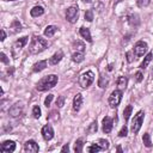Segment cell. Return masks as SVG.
Returning a JSON list of instances; mask_svg holds the SVG:
<instances>
[{
	"label": "cell",
	"instance_id": "obj_1",
	"mask_svg": "<svg viewBox=\"0 0 153 153\" xmlns=\"http://www.w3.org/2000/svg\"><path fill=\"white\" fill-rule=\"evenodd\" d=\"M57 75L55 74H50V75H45L43 76L38 82H37V86L36 88L38 91H47V90H50L53 88L56 84H57Z\"/></svg>",
	"mask_w": 153,
	"mask_h": 153
},
{
	"label": "cell",
	"instance_id": "obj_2",
	"mask_svg": "<svg viewBox=\"0 0 153 153\" xmlns=\"http://www.w3.org/2000/svg\"><path fill=\"white\" fill-rule=\"evenodd\" d=\"M47 48H48V42L44 38L39 36H33L31 38V43L29 45V50L31 54H38Z\"/></svg>",
	"mask_w": 153,
	"mask_h": 153
},
{
	"label": "cell",
	"instance_id": "obj_3",
	"mask_svg": "<svg viewBox=\"0 0 153 153\" xmlns=\"http://www.w3.org/2000/svg\"><path fill=\"white\" fill-rule=\"evenodd\" d=\"M143 117H145V112H143V111H139V112L134 116V118H133V121H131V127H130V130H131L134 134H136V133L140 130V128H141V126H142V122H143Z\"/></svg>",
	"mask_w": 153,
	"mask_h": 153
},
{
	"label": "cell",
	"instance_id": "obj_4",
	"mask_svg": "<svg viewBox=\"0 0 153 153\" xmlns=\"http://www.w3.org/2000/svg\"><path fill=\"white\" fill-rule=\"evenodd\" d=\"M93 80H94V74H93V72L87 71V72H85V73H82V74L80 75V78H79V84H80L81 87L86 88V87H88V86L93 82Z\"/></svg>",
	"mask_w": 153,
	"mask_h": 153
},
{
	"label": "cell",
	"instance_id": "obj_5",
	"mask_svg": "<svg viewBox=\"0 0 153 153\" xmlns=\"http://www.w3.org/2000/svg\"><path fill=\"white\" fill-rule=\"evenodd\" d=\"M121 99H122V91L121 90H115L109 96V105L111 108H116V106H118Z\"/></svg>",
	"mask_w": 153,
	"mask_h": 153
},
{
	"label": "cell",
	"instance_id": "obj_6",
	"mask_svg": "<svg viewBox=\"0 0 153 153\" xmlns=\"http://www.w3.org/2000/svg\"><path fill=\"white\" fill-rule=\"evenodd\" d=\"M147 48H148V47H147V43H146V42L139 41V42L135 43L133 51H134V54H135L136 57H140V56H143V55H145V53L147 51Z\"/></svg>",
	"mask_w": 153,
	"mask_h": 153
},
{
	"label": "cell",
	"instance_id": "obj_7",
	"mask_svg": "<svg viewBox=\"0 0 153 153\" xmlns=\"http://www.w3.org/2000/svg\"><path fill=\"white\" fill-rule=\"evenodd\" d=\"M78 14H79V10L75 6H71L67 8L66 11V19L69 23H75L78 20Z\"/></svg>",
	"mask_w": 153,
	"mask_h": 153
},
{
	"label": "cell",
	"instance_id": "obj_8",
	"mask_svg": "<svg viewBox=\"0 0 153 153\" xmlns=\"http://www.w3.org/2000/svg\"><path fill=\"white\" fill-rule=\"evenodd\" d=\"M42 136L45 141H49L54 137V129L50 124H45L43 128H42Z\"/></svg>",
	"mask_w": 153,
	"mask_h": 153
},
{
	"label": "cell",
	"instance_id": "obj_9",
	"mask_svg": "<svg viewBox=\"0 0 153 153\" xmlns=\"http://www.w3.org/2000/svg\"><path fill=\"white\" fill-rule=\"evenodd\" d=\"M39 147L38 145L33 141V140H27L25 143H24V151L25 152H31V153H36L38 152Z\"/></svg>",
	"mask_w": 153,
	"mask_h": 153
},
{
	"label": "cell",
	"instance_id": "obj_10",
	"mask_svg": "<svg viewBox=\"0 0 153 153\" xmlns=\"http://www.w3.org/2000/svg\"><path fill=\"white\" fill-rule=\"evenodd\" d=\"M112 124H114L112 118H111V117H109V116H105V117L103 118V126H102L103 131H104L105 134L110 133V131L112 130Z\"/></svg>",
	"mask_w": 153,
	"mask_h": 153
},
{
	"label": "cell",
	"instance_id": "obj_11",
	"mask_svg": "<svg viewBox=\"0 0 153 153\" xmlns=\"http://www.w3.org/2000/svg\"><path fill=\"white\" fill-rule=\"evenodd\" d=\"M14 149H16V143H14L13 141H10V140L2 142L1 146H0V151H1V152H5V153L13 152Z\"/></svg>",
	"mask_w": 153,
	"mask_h": 153
},
{
	"label": "cell",
	"instance_id": "obj_12",
	"mask_svg": "<svg viewBox=\"0 0 153 153\" xmlns=\"http://www.w3.org/2000/svg\"><path fill=\"white\" fill-rule=\"evenodd\" d=\"M81 105H82V96H81L80 93H78V94L74 97V99H73V110H74L75 112H78V111L80 110Z\"/></svg>",
	"mask_w": 153,
	"mask_h": 153
},
{
	"label": "cell",
	"instance_id": "obj_13",
	"mask_svg": "<svg viewBox=\"0 0 153 153\" xmlns=\"http://www.w3.org/2000/svg\"><path fill=\"white\" fill-rule=\"evenodd\" d=\"M79 33H80V36L84 38V39H86L87 42H92V37H91V32H90V29L88 27H80V30H79Z\"/></svg>",
	"mask_w": 153,
	"mask_h": 153
},
{
	"label": "cell",
	"instance_id": "obj_14",
	"mask_svg": "<svg viewBox=\"0 0 153 153\" xmlns=\"http://www.w3.org/2000/svg\"><path fill=\"white\" fill-rule=\"evenodd\" d=\"M62 57H63V53L61 51V50H59L57 53H55L51 57H50V60H49V62H50V65H57L61 60H62Z\"/></svg>",
	"mask_w": 153,
	"mask_h": 153
},
{
	"label": "cell",
	"instance_id": "obj_15",
	"mask_svg": "<svg viewBox=\"0 0 153 153\" xmlns=\"http://www.w3.org/2000/svg\"><path fill=\"white\" fill-rule=\"evenodd\" d=\"M22 110H23V106L17 103V104H14V105L10 109V115H11L12 117H17V116H19V115L22 114Z\"/></svg>",
	"mask_w": 153,
	"mask_h": 153
},
{
	"label": "cell",
	"instance_id": "obj_16",
	"mask_svg": "<svg viewBox=\"0 0 153 153\" xmlns=\"http://www.w3.org/2000/svg\"><path fill=\"white\" fill-rule=\"evenodd\" d=\"M84 57H85V51H74L72 55V60L76 63L81 62L84 60Z\"/></svg>",
	"mask_w": 153,
	"mask_h": 153
},
{
	"label": "cell",
	"instance_id": "obj_17",
	"mask_svg": "<svg viewBox=\"0 0 153 153\" xmlns=\"http://www.w3.org/2000/svg\"><path fill=\"white\" fill-rule=\"evenodd\" d=\"M45 67H47V61H45V60H42V61H38V62H36V63L33 65L32 71H33V72H41V71H43Z\"/></svg>",
	"mask_w": 153,
	"mask_h": 153
},
{
	"label": "cell",
	"instance_id": "obj_18",
	"mask_svg": "<svg viewBox=\"0 0 153 153\" xmlns=\"http://www.w3.org/2000/svg\"><path fill=\"white\" fill-rule=\"evenodd\" d=\"M44 13V8L42 7V6H35L31 11H30V14L32 16V17H39V16H42Z\"/></svg>",
	"mask_w": 153,
	"mask_h": 153
},
{
	"label": "cell",
	"instance_id": "obj_19",
	"mask_svg": "<svg viewBox=\"0 0 153 153\" xmlns=\"http://www.w3.org/2000/svg\"><path fill=\"white\" fill-rule=\"evenodd\" d=\"M27 39H29V37H26V36H24V37H22V38H19V39H17V41L14 42V48H16V49H22V48L27 43Z\"/></svg>",
	"mask_w": 153,
	"mask_h": 153
},
{
	"label": "cell",
	"instance_id": "obj_20",
	"mask_svg": "<svg viewBox=\"0 0 153 153\" xmlns=\"http://www.w3.org/2000/svg\"><path fill=\"white\" fill-rule=\"evenodd\" d=\"M152 59H153V53H148V54L145 56L143 61L141 62V65H140V68H141V69H145V68L148 66V63L152 61Z\"/></svg>",
	"mask_w": 153,
	"mask_h": 153
},
{
	"label": "cell",
	"instance_id": "obj_21",
	"mask_svg": "<svg viewBox=\"0 0 153 153\" xmlns=\"http://www.w3.org/2000/svg\"><path fill=\"white\" fill-rule=\"evenodd\" d=\"M56 30H57L56 26H54V25H48V26L45 27V30H44V36L51 37V36H54V33L56 32Z\"/></svg>",
	"mask_w": 153,
	"mask_h": 153
},
{
	"label": "cell",
	"instance_id": "obj_22",
	"mask_svg": "<svg viewBox=\"0 0 153 153\" xmlns=\"http://www.w3.org/2000/svg\"><path fill=\"white\" fill-rule=\"evenodd\" d=\"M108 84H109V78L106 75H104V74H100L99 80H98V86L102 87V88H104V87L108 86Z\"/></svg>",
	"mask_w": 153,
	"mask_h": 153
},
{
	"label": "cell",
	"instance_id": "obj_23",
	"mask_svg": "<svg viewBox=\"0 0 153 153\" xmlns=\"http://www.w3.org/2000/svg\"><path fill=\"white\" fill-rule=\"evenodd\" d=\"M127 82H128V79L126 76H120L118 80H117V86H118V90H126L127 87Z\"/></svg>",
	"mask_w": 153,
	"mask_h": 153
},
{
	"label": "cell",
	"instance_id": "obj_24",
	"mask_svg": "<svg viewBox=\"0 0 153 153\" xmlns=\"http://www.w3.org/2000/svg\"><path fill=\"white\" fill-rule=\"evenodd\" d=\"M11 29H12V32H13V33L20 31V30H22V24L19 23V20H17V19L13 20L12 24H11Z\"/></svg>",
	"mask_w": 153,
	"mask_h": 153
},
{
	"label": "cell",
	"instance_id": "obj_25",
	"mask_svg": "<svg viewBox=\"0 0 153 153\" xmlns=\"http://www.w3.org/2000/svg\"><path fill=\"white\" fill-rule=\"evenodd\" d=\"M131 111H133V106L131 105H127V108L123 110V118H124L126 122L129 120V117L131 115Z\"/></svg>",
	"mask_w": 153,
	"mask_h": 153
},
{
	"label": "cell",
	"instance_id": "obj_26",
	"mask_svg": "<svg viewBox=\"0 0 153 153\" xmlns=\"http://www.w3.org/2000/svg\"><path fill=\"white\" fill-rule=\"evenodd\" d=\"M73 48L76 50V51H85V44L80 41H75L73 43Z\"/></svg>",
	"mask_w": 153,
	"mask_h": 153
},
{
	"label": "cell",
	"instance_id": "obj_27",
	"mask_svg": "<svg viewBox=\"0 0 153 153\" xmlns=\"http://www.w3.org/2000/svg\"><path fill=\"white\" fill-rule=\"evenodd\" d=\"M142 141H143V145H145L147 148L152 147V141H151V136H149L148 133L143 134V136H142Z\"/></svg>",
	"mask_w": 153,
	"mask_h": 153
},
{
	"label": "cell",
	"instance_id": "obj_28",
	"mask_svg": "<svg viewBox=\"0 0 153 153\" xmlns=\"http://www.w3.org/2000/svg\"><path fill=\"white\" fill-rule=\"evenodd\" d=\"M82 146H84L82 140H81V139H78V140L75 141V143H74V152L80 153V152L82 151Z\"/></svg>",
	"mask_w": 153,
	"mask_h": 153
},
{
	"label": "cell",
	"instance_id": "obj_29",
	"mask_svg": "<svg viewBox=\"0 0 153 153\" xmlns=\"http://www.w3.org/2000/svg\"><path fill=\"white\" fill-rule=\"evenodd\" d=\"M97 143L99 145V147L102 148V151H105V149L109 148V142H108L105 139H99V140L97 141Z\"/></svg>",
	"mask_w": 153,
	"mask_h": 153
},
{
	"label": "cell",
	"instance_id": "obj_30",
	"mask_svg": "<svg viewBox=\"0 0 153 153\" xmlns=\"http://www.w3.org/2000/svg\"><path fill=\"white\" fill-rule=\"evenodd\" d=\"M97 129H98V127H97V122L93 121V122L90 124V127H88V129H87V133H88V134H94V133L97 131Z\"/></svg>",
	"mask_w": 153,
	"mask_h": 153
},
{
	"label": "cell",
	"instance_id": "obj_31",
	"mask_svg": "<svg viewBox=\"0 0 153 153\" xmlns=\"http://www.w3.org/2000/svg\"><path fill=\"white\" fill-rule=\"evenodd\" d=\"M32 115H33L35 118H39L41 117V109H39L38 105H35L32 108Z\"/></svg>",
	"mask_w": 153,
	"mask_h": 153
},
{
	"label": "cell",
	"instance_id": "obj_32",
	"mask_svg": "<svg viewBox=\"0 0 153 153\" xmlns=\"http://www.w3.org/2000/svg\"><path fill=\"white\" fill-rule=\"evenodd\" d=\"M87 151H88V152H99V151H102V148H100L99 145L96 142V143H92L90 147H87Z\"/></svg>",
	"mask_w": 153,
	"mask_h": 153
},
{
	"label": "cell",
	"instance_id": "obj_33",
	"mask_svg": "<svg viewBox=\"0 0 153 153\" xmlns=\"http://www.w3.org/2000/svg\"><path fill=\"white\" fill-rule=\"evenodd\" d=\"M129 23H130V25H137V24H139L137 16H136V14H131V16H129Z\"/></svg>",
	"mask_w": 153,
	"mask_h": 153
},
{
	"label": "cell",
	"instance_id": "obj_34",
	"mask_svg": "<svg viewBox=\"0 0 153 153\" xmlns=\"http://www.w3.org/2000/svg\"><path fill=\"white\" fill-rule=\"evenodd\" d=\"M85 19L87 22H92L93 20V12H92V10H87L85 12Z\"/></svg>",
	"mask_w": 153,
	"mask_h": 153
},
{
	"label": "cell",
	"instance_id": "obj_35",
	"mask_svg": "<svg viewBox=\"0 0 153 153\" xmlns=\"http://www.w3.org/2000/svg\"><path fill=\"white\" fill-rule=\"evenodd\" d=\"M149 1L151 0H136L139 7H146V6H148L149 5Z\"/></svg>",
	"mask_w": 153,
	"mask_h": 153
},
{
	"label": "cell",
	"instance_id": "obj_36",
	"mask_svg": "<svg viewBox=\"0 0 153 153\" xmlns=\"http://www.w3.org/2000/svg\"><path fill=\"white\" fill-rule=\"evenodd\" d=\"M63 104H65V97H63V96H60V97L56 99V105H57V108H62Z\"/></svg>",
	"mask_w": 153,
	"mask_h": 153
},
{
	"label": "cell",
	"instance_id": "obj_37",
	"mask_svg": "<svg viewBox=\"0 0 153 153\" xmlns=\"http://www.w3.org/2000/svg\"><path fill=\"white\" fill-rule=\"evenodd\" d=\"M127 133H128V128H127L126 126H123L122 129H121L120 133H118V136H120V137H124V136H127Z\"/></svg>",
	"mask_w": 153,
	"mask_h": 153
},
{
	"label": "cell",
	"instance_id": "obj_38",
	"mask_svg": "<svg viewBox=\"0 0 153 153\" xmlns=\"http://www.w3.org/2000/svg\"><path fill=\"white\" fill-rule=\"evenodd\" d=\"M53 98H54V96H53V94H48V96H47V98H45V100H44V105H45L47 108H48V106L51 104Z\"/></svg>",
	"mask_w": 153,
	"mask_h": 153
},
{
	"label": "cell",
	"instance_id": "obj_39",
	"mask_svg": "<svg viewBox=\"0 0 153 153\" xmlns=\"http://www.w3.org/2000/svg\"><path fill=\"white\" fill-rule=\"evenodd\" d=\"M135 79H136V81H137V82L142 81V79H143V75H142V73H141L140 71L135 73Z\"/></svg>",
	"mask_w": 153,
	"mask_h": 153
},
{
	"label": "cell",
	"instance_id": "obj_40",
	"mask_svg": "<svg viewBox=\"0 0 153 153\" xmlns=\"http://www.w3.org/2000/svg\"><path fill=\"white\" fill-rule=\"evenodd\" d=\"M0 56H1V61H2L4 63H8V60H7V56L5 55V53H1Z\"/></svg>",
	"mask_w": 153,
	"mask_h": 153
},
{
	"label": "cell",
	"instance_id": "obj_41",
	"mask_svg": "<svg viewBox=\"0 0 153 153\" xmlns=\"http://www.w3.org/2000/svg\"><path fill=\"white\" fill-rule=\"evenodd\" d=\"M134 51H128L127 53V60H128V62H131L133 61V57H131V54H133Z\"/></svg>",
	"mask_w": 153,
	"mask_h": 153
},
{
	"label": "cell",
	"instance_id": "obj_42",
	"mask_svg": "<svg viewBox=\"0 0 153 153\" xmlns=\"http://www.w3.org/2000/svg\"><path fill=\"white\" fill-rule=\"evenodd\" d=\"M69 151V147H68V145H65L62 148H61V152H68Z\"/></svg>",
	"mask_w": 153,
	"mask_h": 153
},
{
	"label": "cell",
	"instance_id": "obj_43",
	"mask_svg": "<svg viewBox=\"0 0 153 153\" xmlns=\"http://www.w3.org/2000/svg\"><path fill=\"white\" fill-rule=\"evenodd\" d=\"M5 38H6V33H5L4 30H1V41H4Z\"/></svg>",
	"mask_w": 153,
	"mask_h": 153
},
{
	"label": "cell",
	"instance_id": "obj_44",
	"mask_svg": "<svg viewBox=\"0 0 153 153\" xmlns=\"http://www.w3.org/2000/svg\"><path fill=\"white\" fill-rule=\"evenodd\" d=\"M82 1H84V2H91L92 0H82Z\"/></svg>",
	"mask_w": 153,
	"mask_h": 153
}]
</instances>
